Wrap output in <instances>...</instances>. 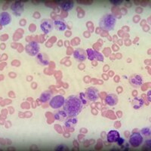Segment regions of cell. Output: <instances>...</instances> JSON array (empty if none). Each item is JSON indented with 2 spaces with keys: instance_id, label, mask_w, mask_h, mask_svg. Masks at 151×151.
<instances>
[{
  "instance_id": "cell-1",
  "label": "cell",
  "mask_w": 151,
  "mask_h": 151,
  "mask_svg": "<svg viewBox=\"0 0 151 151\" xmlns=\"http://www.w3.org/2000/svg\"><path fill=\"white\" fill-rule=\"evenodd\" d=\"M83 105V103L79 98L76 96H70L65 100L64 104V111L67 113V116H76L82 111Z\"/></svg>"
},
{
  "instance_id": "cell-2",
  "label": "cell",
  "mask_w": 151,
  "mask_h": 151,
  "mask_svg": "<svg viewBox=\"0 0 151 151\" xmlns=\"http://www.w3.org/2000/svg\"><path fill=\"white\" fill-rule=\"evenodd\" d=\"M116 25V17L111 14L104 15L99 21V26L102 29L110 31L114 29Z\"/></svg>"
},
{
  "instance_id": "cell-3",
  "label": "cell",
  "mask_w": 151,
  "mask_h": 151,
  "mask_svg": "<svg viewBox=\"0 0 151 151\" xmlns=\"http://www.w3.org/2000/svg\"><path fill=\"white\" fill-rule=\"evenodd\" d=\"M40 45L38 44V42L35 41L29 42L26 45V47H25L26 52L28 55H30V56H36V55H37L39 52H40Z\"/></svg>"
},
{
  "instance_id": "cell-4",
  "label": "cell",
  "mask_w": 151,
  "mask_h": 151,
  "mask_svg": "<svg viewBox=\"0 0 151 151\" xmlns=\"http://www.w3.org/2000/svg\"><path fill=\"white\" fill-rule=\"evenodd\" d=\"M64 102H65V99H64V96L59 94V95H56V96L53 97L52 99L50 100L49 105L52 108L58 109L64 106Z\"/></svg>"
},
{
  "instance_id": "cell-5",
  "label": "cell",
  "mask_w": 151,
  "mask_h": 151,
  "mask_svg": "<svg viewBox=\"0 0 151 151\" xmlns=\"http://www.w3.org/2000/svg\"><path fill=\"white\" fill-rule=\"evenodd\" d=\"M143 140V137L140 132H134L129 138V144L133 147H138L142 144Z\"/></svg>"
},
{
  "instance_id": "cell-6",
  "label": "cell",
  "mask_w": 151,
  "mask_h": 151,
  "mask_svg": "<svg viewBox=\"0 0 151 151\" xmlns=\"http://www.w3.org/2000/svg\"><path fill=\"white\" fill-rule=\"evenodd\" d=\"M42 31L45 34L49 33L54 28V23L52 20L50 19H44L42 20L40 24Z\"/></svg>"
},
{
  "instance_id": "cell-7",
  "label": "cell",
  "mask_w": 151,
  "mask_h": 151,
  "mask_svg": "<svg viewBox=\"0 0 151 151\" xmlns=\"http://www.w3.org/2000/svg\"><path fill=\"white\" fill-rule=\"evenodd\" d=\"M86 55H87L88 58L90 60H100V61H104V57L100 52H97L95 50L91 49L88 48L86 51Z\"/></svg>"
},
{
  "instance_id": "cell-8",
  "label": "cell",
  "mask_w": 151,
  "mask_h": 151,
  "mask_svg": "<svg viewBox=\"0 0 151 151\" xmlns=\"http://www.w3.org/2000/svg\"><path fill=\"white\" fill-rule=\"evenodd\" d=\"M86 96L90 101H95L99 98V93L98 90L94 87H90L86 91Z\"/></svg>"
},
{
  "instance_id": "cell-9",
  "label": "cell",
  "mask_w": 151,
  "mask_h": 151,
  "mask_svg": "<svg viewBox=\"0 0 151 151\" xmlns=\"http://www.w3.org/2000/svg\"><path fill=\"white\" fill-rule=\"evenodd\" d=\"M24 4L22 2L20 1H16L14 3H12L11 5V9H12V12L15 14L16 16H21V14L24 12Z\"/></svg>"
},
{
  "instance_id": "cell-10",
  "label": "cell",
  "mask_w": 151,
  "mask_h": 151,
  "mask_svg": "<svg viewBox=\"0 0 151 151\" xmlns=\"http://www.w3.org/2000/svg\"><path fill=\"white\" fill-rule=\"evenodd\" d=\"M11 21H12V17L9 13L6 12L0 13V26H6L10 24Z\"/></svg>"
},
{
  "instance_id": "cell-11",
  "label": "cell",
  "mask_w": 151,
  "mask_h": 151,
  "mask_svg": "<svg viewBox=\"0 0 151 151\" xmlns=\"http://www.w3.org/2000/svg\"><path fill=\"white\" fill-rule=\"evenodd\" d=\"M73 57L78 61H84L86 59V52L82 48H77L73 52Z\"/></svg>"
},
{
  "instance_id": "cell-12",
  "label": "cell",
  "mask_w": 151,
  "mask_h": 151,
  "mask_svg": "<svg viewBox=\"0 0 151 151\" xmlns=\"http://www.w3.org/2000/svg\"><path fill=\"white\" fill-rule=\"evenodd\" d=\"M120 137V134L116 130H111L108 132L106 136V140L109 143H115L116 142L117 139Z\"/></svg>"
},
{
  "instance_id": "cell-13",
  "label": "cell",
  "mask_w": 151,
  "mask_h": 151,
  "mask_svg": "<svg viewBox=\"0 0 151 151\" xmlns=\"http://www.w3.org/2000/svg\"><path fill=\"white\" fill-rule=\"evenodd\" d=\"M105 103L109 106H114L118 103V97L114 94H109L105 98Z\"/></svg>"
},
{
  "instance_id": "cell-14",
  "label": "cell",
  "mask_w": 151,
  "mask_h": 151,
  "mask_svg": "<svg viewBox=\"0 0 151 151\" xmlns=\"http://www.w3.org/2000/svg\"><path fill=\"white\" fill-rule=\"evenodd\" d=\"M54 27L59 31H64L67 28V24L61 19H57L54 21Z\"/></svg>"
},
{
  "instance_id": "cell-15",
  "label": "cell",
  "mask_w": 151,
  "mask_h": 151,
  "mask_svg": "<svg viewBox=\"0 0 151 151\" xmlns=\"http://www.w3.org/2000/svg\"><path fill=\"white\" fill-rule=\"evenodd\" d=\"M74 3L73 1H64V2H61L59 4V6L62 10L65 11V12H69L73 8Z\"/></svg>"
},
{
  "instance_id": "cell-16",
  "label": "cell",
  "mask_w": 151,
  "mask_h": 151,
  "mask_svg": "<svg viewBox=\"0 0 151 151\" xmlns=\"http://www.w3.org/2000/svg\"><path fill=\"white\" fill-rule=\"evenodd\" d=\"M130 83L133 86H140L142 84V78L139 75H133L130 77Z\"/></svg>"
},
{
  "instance_id": "cell-17",
  "label": "cell",
  "mask_w": 151,
  "mask_h": 151,
  "mask_svg": "<svg viewBox=\"0 0 151 151\" xmlns=\"http://www.w3.org/2000/svg\"><path fill=\"white\" fill-rule=\"evenodd\" d=\"M37 60L41 65L45 66L48 64V60L47 58H45L43 54H38L37 55Z\"/></svg>"
},
{
  "instance_id": "cell-18",
  "label": "cell",
  "mask_w": 151,
  "mask_h": 151,
  "mask_svg": "<svg viewBox=\"0 0 151 151\" xmlns=\"http://www.w3.org/2000/svg\"><path fill=\"white\" fill-rule=\"evenodd\" d=\"M67 116V113L64 110H60V111H58L55 114V119L58 121H63Z\"/></svg>"
},
{
  "instance_id": "cell-19",
  "label": "cell",
  "mask_w": 151,
  "mask_h": 151,
  "mask_svg": "<svg viewBox=\"0 0 151 151\" xmlns=\"http://www.w3.org/2000/svg\"><path fill=\"white\" fill-rule=\"evenodd\" d=\"M78 122V119L76 118H71L69 119L68 120L66 121L65 122V127L67 128H73L75 125H76V123Z\"/></svg>"
},
{
  "instance_id": "cell-20",
  "label": "cell",
  "mask_w": 151,
  "mask_h": 151,
  "mask_svg": "<svg viewBox=\"0 0 151 151\" xmlns=\"http://www.w3.org/2000/svg\"><path fill=\"white\" fill-rule=\"evenodd\" d=\"M51 97H52V94L48 92V91H45V92H43L42 94L41 97H40V100L42 101V102L45 103V102H47L49 100H51Z\"/></svg>"
},
{
  "instance_id": "cell-21",
  "label": "cell",
  "mask_w": 151,
  "mask_h": 151,
  "mask_svg": "<svg viewBox=\"0 0 151 151\" xmlns=\"http://www.w3.org/2000/svg\"><path fill=\"white\" fill-rule=\"evenodd\" d=\"M144 104L143 100L140 99V98H135L133 100V106L134 109H139Z\"/></svg>"
},
{
  "instance_id": "cell-22",
  "label": "cell",
  "mask_w": 151,
  "mask_h": 151,
  "mask_svg": "<svg viewBox=\"0 0 151 151\" xmlns=\"http://www.w3.org/2000/svg\"><path fill=\"white\" fill-rule=\"evenodd\" d=\"M141 133L144 136H151V129L150 128H144L141 130Z\"/></svg>"
},
{
  "instance_id": "cell-23",
  "label": "cell",
  "mask_w": 151,
  "mask_h": 151,
  "mask_svg": "<svg viewBox=\"0 0 151 151\" xmlns=\"http://www.w3.org/2000/svg\"><path fill=\"white\" fill-rule=\"evenodd\" d=\"M79 95H80V98H79V99L81 100V101H82L83 104H87V100H86V94H84V93H80Z\"/></svg>"
},
{
  "instance_id": "cell-24",
  "label": "cell",
  "mask_w": 151,
  "mask_h": 151,
  "mask_svg": "<svg viewBox=\"0 0 151 151\" xmlns=\"http://www.w3.org/2000/svg\"><path fill=\"white\" fill-rule=\"evenodd\" d=\"M117 144H118L119 146H121L122 147V145H123L124 144H125V140H124V138H122V137H119L118 139H117L116 141Z\"/></svg>"
},
{
  "instance_id": "cell-25",
  "label": "cell",
  "mask_w": 151,
  "mask_h": 151,
  "mask_svg": "<svg viewBox=\"0 0 151 151\" xmlns=\"http://www.w3.org/2000/svg\"><path fill=\"white\" fill-rule=\"evenodd\" d=\"M110 2H111L112 4H113V5H120V4L122 3V0H119V1H117V0H111V1H110Z\"/></svg>"
},
{
  "instance_id": "cell-26",
  "label": "cell",
  "mask_w": 151,
  "mask_h": 151,
  "mask_svg": "<svg viewBox=\"0 0 151 151\" xmlns=\"http://www.w3.org/2000/svg\"><path fill=\"white\" fill-rule=\"evenodd\" d=\"M66 147L64 146V145H63V144H61V145H59V146H58L56 147V150H64V148H65Z\"/></svg>"
},
{
  "instance_id": "cell-27",
  "label": "cell",
  "mask_w": 151,
  "mask_h": 151,
  "mask_svg": "<svg viewBox=\"0 0 151 151\" xmlns=\"http://www.w3.org/2000/svg\"><path fill=\"white\" fill-rule=\"evenodd\" d=\"M145 144H146V146L148 148H150L151 149V140H147L145 141Z\"/></svg>"
},
{
  "instance_id": "cell-28",
  "label": "cell",
  "mask_w": 151,
  "mask_h": 151,
  "mask_svg": "<svg viewBox=\"0 0 151 151\" xmlns=\"http://www.w3.org/2000/svg\"><path fill=\"white\" fill-rule=\"evenodd\" d=\"M147 100L150 102H151V90L147 92Z\"/></svg>"
}]
</instances>
